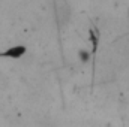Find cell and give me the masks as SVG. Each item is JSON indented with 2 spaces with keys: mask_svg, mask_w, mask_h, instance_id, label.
<instances>
[{
  "mask_svg": "<svg viewBox=\"0 0 129 127\" xmlns=\"http://www.w3.org/2000/svg\"><path fill=\"white\" fill-rule=\"evenodd\" d=\"M24 52H26V48H24L23 45H18V46H12L11 49H8V51L2 52V54H0V57H11V58H18V57H21Z\"/></svg>",
  "mask_w": 129,
  "mask_h": 127,
  "instance_id": "1",
  "label": "cell"
}]
</instances>
